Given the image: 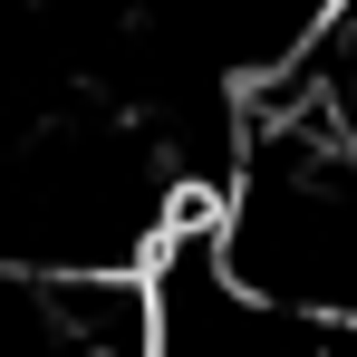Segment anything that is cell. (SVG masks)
<instances>
[{
	"instance_id": "obj_1",
	"label": "cell",
	"mask_w": 357,
	"mask_h": 357,
	"mask_svg": "<svg viewBox=\"0 0 357 357\" xmlns=\"http://www.w3.org/2000/svg\"><path fill=\"white\" fill-rule=\"evenodd\" d=\"M165 203H174L165 145L116 116H29L0 145V261L20 271L145 261Z\"/></svg>"
},
{
	"instance_id": "obj_2",
	"label": "cell",
	"mask_w": 357,
	"mask_h": 357,
	"mask_svg": "<svg viewBox=\"0 0 357 357\" xmlns=\"http://www.w3.org/2000/svg\"><path fill=\"white\" fill-rule=\"evenodd\" d=\"M39 290L49 338L77 357H155V299L135 261H97V271H20Z\"/></svg>"
},
{
	"instance_id": "obj_3",
	"label": "cell",
	"mask_w": 357,
	"mask_h": 357,
	"mask_svg": "<svg viewBox=\"0 0 357 357\" xmlns=\"http://www.w3.org/2000/svg\"><path fill=\"white\" fill-rule=\"evenodd\" d=\"M290 68L309 77V97H319L328 135L357 155V0H328V10H319V29H309V49H299Z\"/></svg>"
}]
</instances>
